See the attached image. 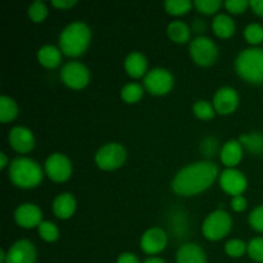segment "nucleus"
I'll return each mask as SVG.
<instances>
[{
	"mask_svg": "<svg viewBox=\"0 0 263 263\" xmlns=\"http://www.w3.org/2000/svg\"><path fill=\"white\" fill-rule=\"evenodd\" d=\"M218 174V167L213 162L202 161L184 167L175 176L172 189L180 195H194L212 185Z\"/></svg>",
	"mask_w": 263,
	"mask_h": 263,
	"instance_id": "f257e3e1",
	"label": "nucleus"
},
{
	"mask_svg": "<svg viewBox=\"0 0 263 263\" xmlns=\"http://www.w3.org/2000/svg\"><path fill=\"white\" fill-rule=\"evenodd\" d=\"M90 41V30L86 23L72 22L62 31L59 45L67 55L76 57L86 50Z\"/></svg>",
	"mask_w": 263,
	"mask_h": 263,
	"instance_id": "f03ea898",
	"label": "nucleus"
},
{
	"mask_svg": "<svg viewBox=\"0 0 263 263\" xmlns=\"http://www.w3.org/2000/svg\"><path fill=\"white\" fill-rule=\"evenodd\" d=\"M239 76L252 84L263 82V49L248 48L240 51L235 61Z\"/></svg>",
	"mask_w": 263,
	"mask_h": 263,
	"instance_id": "7ed1b4c3",
	"label": "nucleus"
},
{
	"mask_svg": "<svg viewBox=\"0 0 263 263\" xmlns=\"http://www.w3.org/2000/svg\"><path fill=\"white\" fill-rule=\"evenodd\" d=\"M9 177L17 186L33 187L43 179L41 167L35 161L25 157L13 159L9 167Z\"/></svg>",
	"mask_w": 263,
	"mask_h": 263,
	"instance_id": "20e7f679",
	"label": "nucleus"
},
{
	"mask_svg": "<svg viewBox=\"0 0 263 263\" xmlns=\"http://www.w3.org/2000/svg\"><path fill=\"white\" fill-rule=\"evenodd\" d=\"M231 223L230 215L225 211L217 210L211 213L203 222V234L210 240H218L230 231Z\"/></svg>",
	"mask_w": 263,
	"mask_h": 263,
	"instance_id": "39448f33",
	"label": "nucleus"
},
{
	"mask_svg": "<svg viewBox=\"0 0 263 263\" xmlns=\"http://www.w3.org/2000/svg\"><path fill=\"white\" fill-rule=\"evenodd\" d=\"M126 159V151L117 143L103 145L95 154V162L103 170H115L120 167Z\"/></svg>",
	"mask_w": 263,
	"mask_h": 263,
	"instance_id": "423d86ee",
	"label": "nucleus"
},
{
	"mask_svg": "<svg viewBox=\"0 0 263 263\" xmlns=\"http://www.w3.org/2000/svg\"><path fill=\"white\" fill-rule=\"evenodd\" d=\"M190 54L193 59L200 66H210L217 59V46L205 36L195 37L190 44Z\"/></svg>",
	"mask_w": 263,
	"mask_h": 263,
	"instance_id": "0eeeda50",
	"label": "nucleus"
},
{
	"mask_svg": "<svg viewBox=\"0 0 263 263\" xmlns=\"http://www.w3.org/2000/svg\"><path fill=\"white\" fill-rule=\"evenodd\" d=\"M172 85H174V77L164 68L152 69L144 77V86L152 94H166L172 89Z\"/></svg>",
	"mask_w": 263,
	"mask_h": 263,
	"instance_id": "6e6552de",
	"label": "nucleus"
},
{
	"mask_svg": "<svg viewBox=\"0 0 263 263\" xmlns=\"http://www.w3.org/2000/svg\"><path fill=\"white\" fill-rule=\"evenodd\" d=\"M61 77L66 85L73 89H81L89 82L90 74L86 67L80 62H68L62 67Z\"/></svg>",
	"mask_w": 263,
	"mask_h": 263,
	"instance_id": "1a4fd4ad",
	"label": "nucleus"
},
{
	"mask_svg": "<svg viewBox=\"0 0 263 263\" xmlns=\"http://www.w3.org/2000/svg\"><path fill=\"white\" fill-rule=\"evenodd\" d=\"M46 175L54 181H64L69 177L72 171V166L69 159L64 154L54 153L48 157L45 162Z\"/></svg>",
	"mask_w": 263,
	"mask_h": 263,
	"instance_id": "9d476101",
	"label": "nucleus"
},
{
	"mask_svg": "<svg viewBox=\"0 0 263 263\" xmlns=\"http://www.w3.org/2000/svg\"><path fill=\"white\" fill-rule=\"evenodd\" d=\"M4 263H36V249L30 240H18L7 253Z\"/></svg>",
	"mask_w": 263,
	"mask_h": 263,
	"instance_id": "9b49d317",
	"label": "nucleus"
},
{
	"mask_svg": "<svg viewBox=\"0 0 263 263\" xmlns=\"http://www.w3.org/2000/svg\"><path fill=\"white\" fill-rule=\"evenodd\" d=\"M221 187L229 194L240 195L247 187V179L239 170L228 168L220 176Z\"/></svg>",
	"mask_w": 263,
	"mask_h": 263,
	"instance_id": "f8f14e48",
	"label": "nucleus"
},
{
	"mask_svg": "<svg viewBox=\"0 0 263 263\" xmlns=\"http://www.w3.org/2000/svg\"><path fill=\"white\" fill-rule=\"evenodd\" d=\"M167 244V235L162 229L152 228L141 236L140 246L145 253L156 254L163 251Z\"/></svg>",
	"mask_w": 263,
	"mask_h": 263,
	"instance_id": "ddd939ff",
	"label": "nucleus"
},
{
	"mask_svg": "<svg viewBox=\"0 0 263 263\" xmlns=\"http://www.w3.org/2000/svg\"><path fill=\"white\" fill-rule=\"evenodd\" d=\"M239 103V95L233 87L225 86L221 87L213 97V105L216 110L221 115H228L231 113Z\"/></svg>",
	"mask_w": 263,
	"mask_h": 263,
	"instance_id": "4468645a",
	"label": "nucleus"
},
{
	"mask_svg": "<svg viewBox=\"0 0 263 263\" xmlns=\"http://www.w3.org/2000/svg\"><path fill=\"white\" fill-rule=\"evenodd\" d=\"M15 221L18 225L23 226V228H33V226H39L43 221H41V211L37 205L31 204V203H25L21 204L20 207L15 210L14 213Z\"/></svg>",
	"mask_w": 263,
	"mask_h": 263,
	"instance_id": "2eb2a0df",
	"label": "nucleus"
},
{
	"mask_svg": "<svg viewBox=\"0 0 263 263\" xmlns=\"http://www.w3.org/2000/svg\"><path fill=\"white\" fill-rule=\"evenodd\" d=\"M9 143L20 153H27L35 145V138L28 128L17 126L10 130Z\"/></svg>",
	"mask_w": 263,
	"mask_h": 263,
	"instance_id": "dca6fc26",
	"label": "nucleus"
},
{
	"mask_svg": "<svg viewBox=\"0 0 263 263\" xmlns=\"http://www.w3.org/2000/svg\"><path fill=\"white\" fill-rule=\"evenodd\" d=\"M177 263H207L205 253L197 244H184L177 251L176 254Z\"/></svg>",
	"mask_w": 263,
	"mask_h": 263,
	"instance_id": "f3484780",
	"label": "nucleus"
},
{
	"mask_svg": "<svg viewBox=\"0 0 263 263\" xmlns=\"http://www.w3.org/2000/svg\"><path fill=\"white\" fill-rule=\"evenodd\" d=\"M74 208H76V200L69 193H62L53 202V211L59 218L71 217L74 212Z\"/></svg>",
	"mask_w": 263,
	"mask_h": 263,
	"instance_id": "a211bd4d",
	"label": "nucleus"
},
{
	"mask_svg": "<svg viewBox=\"0 0 263 263\" xmlns=\"http://www.w3.org/2000/svg\"><path fill=\"white\" fill-rule=\"evenodd\" d=\"M241 156H243V149H241L240 141L238 140L228 141L221 149V161L229 167L238 164L241 159Z\"/></svg>",
	"mask_w": 263,
	"mask_h": 263,
	"instance_id": "6ab92c4d",
	"label": "nucleus"
},
{
	"mask_svg": "<svg viewBox=\"0 0 263 263\" xmlns=\"http://www.w3.org/2000/svg\"><path fill=\"white\" fill-rule=\"evenodd\" d=\"M146 58L139 51H133L127 55L125 61V68L128 74L133 77L143 76L146 71Z\"/></svg>",
	"mask_w": 263,
	"mask_h": 263,
	"instance_id": "aec40b11",
	"label": "nucleus"
},
{
	"mask_svg": "<svg viewBox=\"0 0 263 263\" xmlns=\"http://www.w3.org/2000/svg\"><path fill=\"white\" fill-rule=\"evenodd\" d=\"M37 58L43 66L48 68H54L61 63V51L54 45H44L39 49Z\"/></svg>",
	"mask_w": 263,
	"mask_h": 263,
	"instance_id": "412c9836",
	"label": "nucleus"
},
{
	"mask_svg": "<svg viewBox=\"0 0 263 263\" xmlns=\"http://www.w3.org/2000/svg\"><path fill=\"white\" fill-rule=\"evenodd\" d=\"M212 27L216 35H218L220 37H229L235 31V23H234L233 18L229 15L217 14L213 18Z\"/></svg>",
	"mask_w": 263,
	"mask_h": 263,
	"instance_id": "4be33fe9",
	"label": "nucleus"
},
{
	"mask_svg": "<svg viewBox=\"0 0 263 263\" xmlns=\"http://www.w3.org/2000/svg\"><path fill=\"white\" fill-rule=\"evenodd\" d=\"M167 32H168L170 37L176 41V43H185L190 37L189 27L182 21H175V22L170 23Z\"/></svg>",
	"mask_w": 263,
	"mask_h": 263,
	"instance_id": "5701e85b",
	"label": "nucleus"
},
{
	"mask_svg": "<svg viewBox=\"0 0 263 263\" xmlns=\"http://www.w3.org/2000/svg\"><path fill=\"white\" fill-rule=\"evenodd\" d=\"M18 113V107L15 104V102L13 99H10L9 97H5L3 95L0 98V121L2 122H8V121H12L13 118L17 116Z\"/></svg>",
	"mask_w": 263,
	"mask_h": 263,
	"instance_id": "b1692460",
	"label": "nucleus"
},
{
	"mask_svg": "<svg viewBox=\"0 0 263 263\" xmlns=\"http://www.w3.org/2000/svg\"><path fill=\"white\" fill-rule=\"evenodd\" d=\"M240 144H244L252 153H263V135L259 133H253L251 135H241Z\"/></svg>",
	"mask_w": 263,
	"mask_h": 263,
	"instance_id": "393cba45",
	"label": "nucleus"
},
{
	"mask_svg": "<svg viewBox=\"0 0 263 263\" xmlns=\"http://www.w3.org/2000/svg\"><path fill=\"white\" fill-rule=\"evenodd\" d=\"M143 95V86L136 82H131V84L125 85L121 90V98L127 103H135Z\"/></svg>",
	"mask_w": 263,
	"mask_h": 263,
	"instance_id": "a878e982",
	"label": "nucleus"
},
{
	"mask_svg": "<svg viewBox=\"0 0 263 263\" xmlns=\"http://www.w3.org/2000/svg\"><path fill=\"white\" fill-rule=\"evenodd\" d=\"M164 8L171 14H184L192 8L190 0H167L164 2Z\"/></svg>",
	"mask_w": 263,
	"mask_h": 263,
	"instance_id": "bb28decb",
	"label": "nucleus"
},
{
	"mask_svg": "<svg viewBox=\"0 0 263 263\" xmlns=\"http://www.w3.org/2000/svg\"><path fill=\"white\" fill-rule=\"evenodd\" d=\"M39 234H40V236L44 239V240L54 241L58 239L59 231H58V228H57L53 222L43 221V222L39 225Z\"/></svg>",
	"mask_w": 263,
	"mask_h": 263,
	"instance_id": "cd10ccee",
	"label": "nucleus"
},
{
	"mask_svg": "<svg viewBox=\"0 0 263 263\" xmlns=\"http://www.w3.org/2000/svg\"><path fill=\"white\" fill-rule=\"evenodd\" d=\"M244 36L251 44H259L263 41V26L259 23H251L244 30Z\"/></svg>",
	"mask_w": 263,
	"mask_h": 263,
	"instance_id": "c85d7f7f",
	"label": "nucleus"
},
{
	"mask_svg": "<svg viewBox=\"0 0 263 263\" xmlns=\"http://www.w3.org/2000/svg\"><path fill=\"white\" fill-rule=\"evenodd\" d=\"M193 110H194L195 116L203 118V120H208V118H212L215 116V109H213L212 104L207 100H198L193 105Z\"/></svg>",
	"mask_w": 263,
	"mask_h": 263,
	"instance_id": "c756f323",
	"label": "nucleus"
},
{
	"mask_svg": "<svg viewBox=\"0 0 263 263\" xmlns=\"http://www.w3.org/2000/svg\"><path fill=\"white\" fill-rule=\"evenodd\" d=\"M248 254L254 261L263 263V238H254L248 244Z\"/></svg>",
	"mask_w": 263,
	"mask_h": 263,
	"instance_id": "7c9ffc66",
	"label": "nucleus"
},
{
	"mask_svg": "<svg viewBox=\"0 0 263 263\" xmlns=\"http://www.w3.org/2000/svg\"><path fill=\"white\" fill-rule=\"evenodd\" d=\"M48 14V9H46L45 4L43 2H35L28 7V15L31 17V20L35 21V22H41L44 21V18Z\"/></svg>",
	"mask_w": 263,
	"mask_h": 263,
	"instance_id": "2f4dec72",
	"label": "nucleus"
},
{
	"mask_svg": "<svg viewBox=\"0 0 263 263\" xmlns=\"http://www.w3.org/2000/svg\"><path fill=\"white\" fill-rule=\"evenodd\" d=\"M247 248H248V247H247L241 240H238V239H231V240H229L225 246L226 253L230 257L243 256L247 252Z\"/></svg>",
	"mask_w": 263,
	"mask_h": 263,
	"instance_id": "473e14b6",
	"label": "nucleus"
},
{
	"mask_svg": "<svg viewBox=\"0 0 263 263\" xmlns=\"http://www.w3.org/2000/svg\"><path fill=\"white\" fill-rule=\"evenodd\" d=\"M249 223L254 230L263 233V204L252 211L249 215Z\"/></svg>",
	"mask_w": 263,
	"mask_h": 263,
	"instance_id": "72a5a7b5",
	"label": "nucleus"
},
{
	"mask_svg": "<svg viewBox=\"0 0 263 263\" xmlns=\"http://www.w3.org/2000/svg\"><path fill=\"white\" fill-rule=\"evenodd\" d=\"M195 7L202 13L211 14V13L216 12L221 7V0H197Z\"/></svg>",
	"mask_w": 263,
	"mask_h": 263,
	"instance_id": "f704fd0d",
	"label": "nucleus"
},
{
	"mask_svg": "<svg viewBox=\"0 0 263 263\" xmlns=\"http://www.w3.org/2000/svg\"><path fill=\"white\" fill-rule=\"evenodd\" d=\"M200 149H202V153H204V156L212 157L213 153L217 151V140H215L213 138H205L204 140L202 141V145H200Z\"/></svg>",
	"mask_w": 263,
	"mask_h": 263,
	"instance_id": "c9c22d12",
	"label": "nucleus"
},
{
	"mask_svg": "<svg viewBox=\"0 0 263 263\" xmlns=\"http://www.w3.org/2000/svg\"><path fill=\"white\" fill-rule=\"evenodd\" d=\"M248 5L249 3L247 0H229L225 3V7L233 13H241Z\"/></svg>",
	"mask_w": 263,
	"mask_h": 263,
	"instance_id": "e433bc0d",
	"label": "nucleus"
},
{
	"mask_svg": "<svg viewBox=\"0 0 263 263\" xmlns=\"http://www.w3.org/2000/svg\"><path fill=\"white\" fill-rule=\"evenodd\" d=\"M231 207H233V210L236 211V212H241V211L246 210L247 199L243 195H236V197H234L233 200H231Z\"/></svg>",
	"mask_w": 263,
	"mask_h": 263,
	"instance_id": "4c0bfd02",
	"label": "nucleus"
},
{
	"mask_svg": "<svg viewBox=\"0 0 263 263\" xmlns=\"http://www.w3.org/2000/svg\"><path fill=\"white\" fill-rule=\"evenodd\" d=\"M117 263H139V259L133 253H122L118 257Z\"/></svg>",
	"mask_w": 263,
	"mask_h": 263,
	"instance_id": "58836bf2",
	"label": "nucleus"
},
{
	"mask_svg": "<svg viewBox=\"0 0 263 263\" xmlns=\"http://www.w3.org/2000/svg\"><path fill=\"white\" fill-rule=\"evenodd\" d=\"M249 5L256 14L263 17V0H252V2H249Z\"/></svg>",
	"mask_w": 263,
	"mask_h": 263,
	"instance_id": "ea45409f",
	"label": "nucleus"
},
{
	"mask_svg": "<svg viewBox=\"0 0 263 263\" xmlns=\"http://www.w3.org/2000/svg\"><path fill=\"white\" fill-rule=\"evenodd\" d=\"M76 4V0H53V5L58 8H69Z\"/></svg>",
	"mask_w": 263,
	"mask_h": 263,
	"instance_id": "a19ab883",
	"label": "nucleus"
},
{
	"mask_svg": "<svg viewBox=\"0 0 263 263\" xmlns=\"http://www.w3.org/2000/svg\"><path fill=\"white\" fill-rule=\"evenodd\" d=\"M193 26H194V30L197 31V32H202L203 30L205 28V25L203 23L202 20H194V23H193Z\"/></svg>",
	"mask_w": 263,
	"mask_h": 263,
	"instance_id": "79ce46f5",
	"label": "nucleus"
},
{
	"mask_svg": "<svg viewBox=\"0 0 263 263\" xmlns=\"http://www.w3.org/2000/svg\"><path fill=\"white\" fill-rule=\"evenodd\" d=\"M0 159H2V162H0V168H4V167L8 164V159L4 153H0Z\"/></svg>",
	"mask_w": 263,
	"mask_h": 263,
	"instance_id": "37998d69",
	"label": "nucleus"
},
{
	"mask_svg": "<svg viewBox=\"0 0 263 263\" xmlns=\"http://www.w3.org/2000/svg\"><path fill=\"white\" fill-rule=\"evenodd\" d=\"M144 263H166L163 259L161 258H157V257H153V258H148L144 261Z\"/></svg>",
	"mask_w": 263,
	"mask_h": 263,
	"instance_id": "c03bdc74",
	"label": "nucleus"
}]
</instances>
